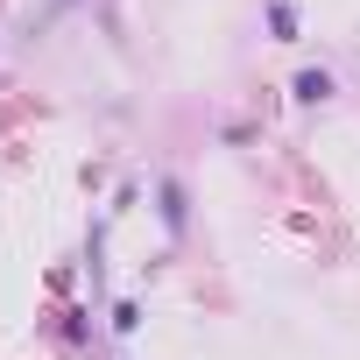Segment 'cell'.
Returning <instances> with one entry per match:
<instances>
[{"label": "cell", "instance_id": "obj_1", "mask_svg": "<svg viewBox=\"0 0 360 360\" xmlns=\"http://www.w3.org/2000/svg\"><path fill=\"white\" fill-rule=\"evenodd\" d=\"M297 92H304V99H325V92H332V78H325V71H304V78H297Z\"/></svg>", "mask_w": 360, "mask_h": 360}]
</instances>
